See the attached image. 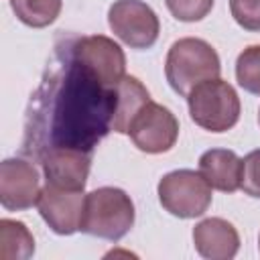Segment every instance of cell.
<instances>
[{
	"label": "cell",
	"mask_w": 260,
	"mask_h": 260,
	"mask_svg": "<svg viewBox=\"0 0 260 260\" xmlns=\"http://www.w3.org/2000/svg\"><path fill=\"white\" fill-rule=\"evenodd\" d=\"M41 195V177L32 162L24 158H6L0 165V203L8 211H22L37 205Z\"/></svg>",
	"instance_id": "obj_9"
},
{
	"label": "cell",
	"mask_w": 260,
	"mask_h": 260,
	"mask_svg": "<svg viewBox=\"0 0 260 260\" xmlns=\"http://www.w3.org/2000/svg\"><path fill=\"white\" fill-rule=\"evenodd\" d=\"M134 203L124 189L100 187L85 195L79 230L87 236L118 242L134 225Z\"/></svg>",
	"instance_id": "obj_3"
},
{
	"label": "cell",
	"mask_w": 260,
	"mask_h": 260,
	"mask_svg": "<svg viewBox=\"0 0 260 260\" xmlns=\"http://www.w3.org/2000/svg\"><path fill=\"white\" fill-rule=\"evenodd\" d=\"M73 55L91 69L108 87H116L126 75V55L122 47L104 35L71 37Z\"/></svg>",
	"instance_id": "obj_8"
},
{
	"label": "cell",
	"mask_w": 260,
	"mask_h": 260,
	"mask_svg": "<svg viewBox=\"0 0 260 260\" xmlns=\"http://www.w3.org/2000/svg\"><path fill=\"white\" fill-rule=\"evenodd\" d=\"M258 124H260V112H258Z\"/></svg>",
	"instance_id": "obj_21"
},
{
	"label": "cell",
	"mask_w": 260,
	"mask_h": 260,
	"mask_svg": "<svg viewBox=\"0 0 260 260\" xmlns=\"http://www.w3.org/2000/svg\"><path fill=\"white\" fill-rule=\"evenodd\" d=\"M156 193L162 209L181 219L203 215L209 209L213 197L207 179L191 169H179L167 173L158 181Z\"/></svg>",
	"instance_id": "obj_5"
},
{
	"label": "cell",
	"mask_w": 260,
	"mask_h": 260,
	"mask_svg": "<svg viewBox=\"0 0 260 260\" xmlns=\"http://www.w3.org/2000/svg\"><path fill=\"white\" fill-rule=\"evenodd\" d=\"M128 134L142 152L160 154L175 146L179 138V120L169 108L150 100L132 120Z\"/></svg>",
	"instance_id": "obj_7"
},
{
	"label": "cell",
	"mask_w": 260,
	"mask_h": 260,
	"mask_svg": "<svg viewBox=\"0 0 260 260\" xmlns=\"http://www.w3.org/2000/svg\"><path fill=\"white\" fill-rule=\"evenodd\" d=\"M85 195L75 189H61L47 183L41 189L37 207L45 223L59 236H71L79 230Z\"/></svg>",
	"instance_id": "obj_10"
},
{
	"label": "cell",
	"mask_w": 260,
	"mask_h": 260,
	"mask_svg": "<svg viewBox=\"0 0 260 260\" xmlns=\"http://www.w3.org/2000/svg\"><path fill=\"white\" fill-rule=\"evenodd\" d=\"M240 189L250 197H260V148L242 158V185Z\"/></svg>",
	"instance_id": "obj_20"
},
{
	"label": "cell",
	"mask_w": 260,
	"mask_h": 260,
	"mask_svg": "<svg viewBox=\"0 0 260 260\" xmlns=\"http://www.w3.org/2000/svg\"><path fill=\"white\" fill-rule=\"evenodd\" d=\"M35 254V238L22 221L0 219V258L26 260Z\"/></svg>",
	"instance_id": "obj_15"
},
{
	"label": "cell",
	"mask_w": 260,
	"mask_h": 260,
	"mask_svg": "<svg viewBox=\"0 0 260 260\" xmlns=\"http://www.w3.org/2000/svg\"><path fill=\"white\" fill-rule=\"evenodd\" d=\"M108 24L130 49H150L160 32L156 12L142 0H116L108 10Z\"/></svg>",
	"instance_id": "obj_6"
},
{
	"label": "cell",
	"mask_w": 260,
	"mask_h": 260,
	"mask_svg": "<svg viewBox=\"0 0 260 260\" xmlns=\"http://www.w3.org/2000/svg\"><path fill=\"white\" fill-rule=\"evenodd\" d=\"M234 20L252 32H260V0H230Z\"/></svg>",
	"instance_id": "obj_19"
},
{
	"label": "cell",
	"mask_w": 260,
	"mask_h": 260,
	"mask_svg": "<svg viewBox=\"0 0 260 260\" xmlns=\"http://www.w3.org/2000/svg\"><path fill=\"white\" fill-rule=\"evenodd\" d=\"M215 0H165L169 12L181 22H197L205 18Z\"/></svg>",
	"instance_id": "obj_18"
},
{
	"label": "cell",
	"mask_w": 260,
	"mask_h": 260,
	"mask_svg": "<svg viewBox=\"0 0 260 260\" xmlns=\"http://www.w3.org/2000/svg\"><path fill=\"white\" fill-rule=\"evenodd\" d=\"M39 162L47 183L61 189L83 191L91 169V152L75 148H53L43 154Z\"/></svg>",
	"instance_id": "obj_11"
},
{
	"label": "cell",
	"mask_w": 260,
	"mask_h": 260,
	"mask_svg": "<svg viewBox=\"0 0 260 260\" xmlns=\"http://www.w3.org/2000/svg\"><path fill=\"white\" fill-rule=\"evenodd\" d=\"M116 95H118V102H116V112L112 120V130L118 134H128L136 114L150 102V93L138 77L124 75L116 85Z\"/></svg>",
	"instance_id": "obj_14"
},
{
	"label": "cell",
	"mask_w": 260,
	"mask_h": 260,
	"mask_svg": "<svg viewBox=\"0 0 260 260\" xmlns=\"http://www.w3.org/2000/svg\"><path fill=\"white\" fill-rule=\"evenodd\" d=\"M236 79L242 89L260 95V45H250L238 55Z\"/></svg>",
	"instance_id": "obj_17"
},
{
	"label": "cell",
	"mask_w": 260,
	"mask_h": 260,
	"mask_svg": "<svg viewBox=\"0 0 260 260\" xmlns=\"http://www.w3.org/2000/svg\"><path fill=\"white\" fill-rule=\"evenodd\" d=\"M195 250L209 260H230L240 250L238 230L221 217H207L193 228Z\"/></svg>",
	"instance_id": "obj_12"
},
{
	"label": "cell",
	"mask_w": 260,
	"mask_h": 260,
	"mask_svg": "<svg viewBox=\"0 0 260 260\" xmlns=\"http://www.w3.org/2000/svg\"><path fill=\"white\" fill-rule=\"evenodd\" d=\"M191 120L209 132H228L240 120V98L234 85L215 77L199 83L187 95Z\"/></svg>",
	"instance_id": "obj_4"
},
{
	"label": "cell",
	"mask_w": 260,
	"mask_h": 260,
	"mask_svg": "<svg viewBox=\"0 0 260 260\" xmlns=\"http://www.w3.org/2000/svg\"><path fill=\"white\" fill-rule=\"evenodd\" d=\"M116 102V87H108L73 55L71 37L57 43L26 108L20 152L35 160L53 148L93 152L112 130Z\"/></svg>",
	"instance_id": "obj_1"
},
{
	"label": "cell",
	"mask_w": 260,
	"mask_h": 260,
	"mask_svg": "<svg viewBox=\"0 0 260 260\" xmlns=\"http://www.w3.org/2000/svg\"><path fill=\"white\" fill-rule=\"evenodd\" d=\"M199 173L213 189L234 193L242 185V158L234 150L211 148L199 156Z\"/></svg>",
	"instance_id": "obj_13"
},
{
	"label": "cell",
	"mask_w": 260,
	"mask_h": 260,
	"mask_svg": "<svg viewBox=\"0 0 260 260\" xmlns=\"http://www.w3.org/2000/svg\"><path fill=\"white\" fill-rule=\"evenodd\" d=\"M258 248H260V238H258Z\"/></svg>",
	"instance_id": "obj_22"
},
{
	"label": "cell",
	"mask_w": 260,
	"mask_h": 260,
	"mask_svg": "<svg viewBox=\"0 0 260 260\" xmlns=\"http://www.w3.org/2000/svg\"><path fill=\"white\" fill-rule=\"evenodd\" d=\"M221 73L217 51L203 39L185 37L171 45L165 61V75L175 93L187 98L193 87L215 79Z\"/></svg>",
	"instance_id": "obj_2"
},
{
	"label": "cell",
	"mask_w": 260,
	"mask_h": 260,
	"mask_svg": "<svg viewBox=\"0 0 260 260\" xmlns=\"http://www.w3.org/2000/svg\"><path fill=\"white\" fill-rule=\"evenodd\" d=\"M10 6L22 24L45 28L57 20L63 0H10Z\"/></svg>",
	"instance_id": "obj_16"
}]
</instances>
